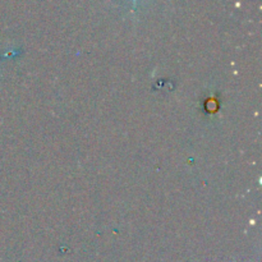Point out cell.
Listing matches in <instances>:
<instances>
[{
	"instance_id": "6da1fadb",
	"label": "cell",
	"mask_w": 262,
	"mask_h": 262,
	"mask_svg": "<svg viewBox=\"0 0 262 262\" xmlns=\"http://www.w3.org/2000/svg\"><path fill=\"white\" fill-rule=\"evenodd\" d=\"M133 3H135V4H136V3H137V0H133Z\"/></svg>"
}]
</instances>
